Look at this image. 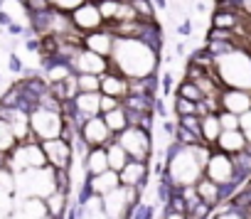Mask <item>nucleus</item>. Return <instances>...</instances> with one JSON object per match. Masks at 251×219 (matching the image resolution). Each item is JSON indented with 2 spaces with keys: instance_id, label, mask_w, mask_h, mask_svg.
<instances>
[{
  "instance_id": "obj_18",
  "label": "nucleus",
  "mask_w": 251,
  "mask_h": 219,
  "mask_svg": "<svg viewBox=\"0 0 251 219\" xmlns=\"http://www.w3.org/2000/svg\"><path fill=\"white\" fill-rule=\"evenodd\" d=\"M106 158H108V170H113V172H121L126 165H128V160H131V158H128V153H126L116 141L106 148Z\"/></svg>"
},
{
  "instance_id": "obj_5",
  "label": "nucleus",
  "mask_w": 251,
  "mask_h": 219,
  "mask_svg": "<svg viewBox=\"0 0 251 219\" xmlns=\"http://www.w3.org/2000/svg\"><path fill=\"white\" fill-rule=\"evenodd\" d=\"M79 136L86 141V146H89V148H108V146L116 141V138L111 136V131H108V126L103 123V119H101V116L89 119Z\"/></svg>"
},
{
  "instance_id": "obj_30",
  "label": "nucleus",
  "mask_w": 251,
  "mask_h": 219,
  "mask_svg": "<svg viewBox=\"0 0 251 219\" xmlns=\"http://www.w3.org/2000/svg\"><path fill=\"white\" fill-rule=\"evenodd\" d=\"M177 126H182V128H187V131H192L195 136L202 138V119L200 116H182V119H177Z\"/></svg>"
},
{
  "instance_id": "obj_19",
  "label": "nucleus",
  "mask_w": 251,
  "mask_h": 219,
  "mask_svg": "<svg viewBox=\"0 0 251 219\" xmlns=\"http://www.w3.org/2000/svg\"><path fill=\"white\" fill-rule=\"evenodd\" d=\"M219 136H222L219 116H204L202 119V141H204V146H217Z\"/></svg>"
},
{
  "instance_id": "obj_22",
  "label": "nucleus",
  "mask_w": 251,
  "mask_h": 219,
  "mask_svg": "<svg viewBox=\"0 0 251 219\" xmlns=\"http://www.w3.org/2000/svg\"><path fill=\"white\" fill-rule=\"evenodd\" d=\"M52 170V187L54 192L62 195H72V170H59V168H50Z\"/></svg>"
},
{
  "instance_id": "obj_4",
  "label": "nucleus",
  "mask_w": 251,
  "mask_h": 219,
  "mask_svg": "<svg viewBox=\"0 0 251 219\" xmlns=\"http://www.w3.org/2000/svg\"><path fill=\"white\" fill-rule=\"evenodd\" d=\"M42 150H45V158H47V165H50V168L72 170L74 153H72V146H69V143H64L62 138L45 141V143H42Z\"/></svg>"
},
{
  "instance_id": "obj_32",
  "label": "nucleus",
  "mask_w": 251,
  "mask_h": 219,
  "mask_svg": "<svg viewBox=\"0 0 251 219\" xmlns=\"http://www.w3.org/2000/svg\"><path fill=\"white\" fill-rule=\"evenodd\" d=\"M121 106H123V101H118V98H113V96H103V94H101V101H99V114H101V116H106V114L116 111V108H121Z\"/></svg>"
},
{
  "instance_id": "obj_25",
  "label": "nucleus",
  "mask_w": 251,
  "mask_h": 219,
  "mask_svg": "<svg viewBox=\"0 0 251 219\" xmlns=\"http://www.w3.org/2000/svg\"><path fill=\"white\" fill-rule=\"evenodd\" d=\"M175 96H182V98H187V101H195V103H200L202 98H204V94L200 91V86L195 84V81H180L177 86H175Z\"/></svg>"
},
{
  "instance_id": "obj_35",
  "label": "nucleus",
  "mask_w": 251,
  "mask_h": 219,
  "mask_svg": "<svg viewBox=\"0 0 251 219\" xmlns=\"http://www.w3.org/2000/svg\"><path fill=\"white\" fill-rule=\"evenodd\" d=\"M173 84H175V79H173V72H165V74L160 76V91H163L165 96H170V94H173V89H175Z\"/></svg>"
},
{
  "instance_id": "obj_7",
  "label": "nucleus",
  "mask_w": 251,
  "mask_h": 219,
  "mask_svg": "<svg viewBox=\"0 0 251 219\" xmlns=\"http://www.w3.org/2000/svg\"><path fill=\"white\" fill-rule=\"evenodd\" d=\"M113 47H116V37H113V32L106 25L101 30L91 32V35H84V49H89V52H94L99 57L108 59L113 54Z\"/></svg>"
},
{
  "instance_id": "obj_10",
  "label": "nucleus",
  "mask_w": 251,
  "mask_h": 219,
  "mask_svg": "<svg viewBox=\"0 0 251 219\" xmlns=\"http://www.w3.org/2000/svg\"><path fill=\"white\" fill-rule=\"evenodd\" d=\"M217 148L224 153V155H236L246 148V138L241 131H222L219 141H217Z\"/></svg>"
},
{
  "instance_id": "obj_3",
  "label": "nucleus",
  "mask_w": 251,
  "mask_h": 219,
  "mask_svg": "<svg viewBox=\"0 0 251 219\" xmlns=\"http://www.w3.org/2000/svg\"><path fill=\"white\" fill-rule=\"evenodd\" d=\"M151 175H153V172H151V163H138V160H128V165L118 172L121 187H133V190H138L141 195L146 192Z\"/></svg>"
},
{
  "instance_id": "obj_36",
  "label": "nucleus",
  "mask_w": 251,
  "mask_h": 219,
  "mask_svg": "<svg viewBox=\"0 0 251 219\" xmlns=\"http://www.w3.org/2000/svg\"><path fill=\"white\" fill-rule=\"evenodd\" d=\"M155 116H160L163 121H168V116H170V108H168V103H165L163 96L155 98Z\"/></svg>"
},
{
  "instance_id": "obj_43",
  "label": "nucleus",
  "mask_w": 251,
  "mask_h": 219,
  "mask_svg": "<svg viewBox=\"0 0 251 219\" xmlns=\"http://www.w3.org/2000/svg\"><path fill=\"white\" fill-rule=\"evenodd\" d=\"M8 32H10V35H13V37H20V35H23V32H25V27H23V25H20V23H13V25H10V27H8Z\"/></svg>"
},
{
  "instance_id": "obj_8",
  "label": "nucleus",
  "mask_w": 251,
  "mask_h": 219,
  "mask_svg": "<svg viewBox=\"0 0 251 219\" xmlns=\"http://www.w3.org/2000/svg\"><path fill=\"white\" fill-rule=\"evenodd\" d=\"M101 94L123 101L131 94V79L123 76L121 72H106V74H101Z\"/></svg>"
},
{
  "instance_id": "obj_26",
  "label": "nucleus",
  "mask_w": 251,
  "mask_h": 219,
  "mask_svg": "<svg viewBox=\"0 0 251 219\" xmlns=\"http://www.w3.org/2000/svg\"><path fill=\"white\" fill-rule=\"evenodd\" d=\"M79 94H101V76L94 74H76Z\"/></svg>"
},
{
  "instance_id": "obj_40",
  "label": "nucleus",
  "mask_w": 251,
  "mask_h": 219,
  "mask_svg": "<svg viewBox=\"0 0 251 219\" xmlns=\"http://www.w3.org/2000/svg\"><path fill=\"white\" fill-rule=\"evenodd\" d=\"M40 47H42V42H40V37H32V40H25V49H27V52H37V54H40Z\"/></svg>"
},
{
  "instance_id": "obj_41",
  "label": "nucleus",
  "mask_w": 251,
  "mask_h": 219,
  "mask_svg": "<svg viewBox=\"0 0 251 219\" xmlns=\"http://www.w3.org/2000/svg\"><path fill=\"white\" fill-rule=\"evenodd\" d=\"M177 32H180L182 37H192V23H190V20H182L180 27H177Z\"/></svg>"
},
{
  "instance_id": "obj_23",
  "label": "nucleus",
  "mask_w": 251,
  "mask_h": 219,
  "mask_svg": "<svg viewBox=\"0 0 251 219\" xmlns=\"http://www.w3.org/2000/svg\"><path fill=\"white\" fill-rule=\"evenodd\" d=\"M96 8H99V13H101L103 25H111V23H116V18H118L121 0H96Z\"/></svg>"
},
{
  "instance_id": "obj_39",
  "label": "nucleus",
  "mask_w": 251,
  "mask_h": 219,
  "mask_svg": "<svg viewBox=\"0 0 251 219\" xmlns=\"http://www.w3.org/2000/svg\"><path fill=\"white\" fill-rule=\"evenodd\" d=\"M10 72H13V74H23V72H25L23 59H20L18 54H10Z\"/></svg>"
},
{
  "instance_id": "obj_45",
  "label": "nucleus",
  "mask_w": 251,
  "mask_h": 219,
  "mask_svg": "<svg viewBox=\"0 0 251 219\" xmlns=\"http://www.w3.org/2000/svg\"><path fill=\"white\" fill-rule=\"evenodd\" d=\"M175 54H180V57H185V45H177V47H175Z\"/></svg>"
},
{
  "instance_id": "obj_24",
  "label": "nucleus",
  "mask_w": 251,
  "mask_h": 219,
  "mask_svg": "<svg viewBox=\"0 0 251 219\" xmlns=\"http://www.w3.org/2000/svg\"><path fill=\"white\" fill-rule=\"evenodd\" d=\"M18 143H20V141H18L15 131H13L5 121H0V153H5V155L13 153Z\"/></svg>"
},
{
  "instance_id": "obj_15",
  "label": "nucleus",
  "mask_w": 251,
  "mask_h": 219,
  "mask_svg": "<svg viewBox=\"0 0 251 219\" xmlns=\"http://www.w3.org/2000/svg\"><path fill=\"white\" fill-rule=\"evenodd\" d=\"M244 23H246L244 13H219V10L212 13V27H219V30H231L234 32Z\"/></svg>"
},
{
  "instance_id": "obj_17",
  "label": "nucleus",
  "mask_w": 251,
  "mask_h": 219,
  "mask_svg": "<svg viewBox=\"0 0 251 219\" xmlns=\"http://www.w3.org/2000/svg\"><path fill=\"white\" fill-rule=\"evenodd\" d=\"M101 119H103V123L108 126V131H111L113 138H118L126 128H128V119H126V108H123V106L116 108V111H111V114H106V116H101Z\"/></svg>"
},
{
  "instance_id": "obj_37",
  "label": "nucleus",
  "mask_w": 251,
  "mask_h": 219,
  "mask_svg": "<svg viewBox=\"0 0 251 219\" xmlns=\"http://www.w3.org/2000/svg\"><path fill=\"white\" fill-rule=\"evenodd\" d=\"M241 133H244L246 143H251V111H246L241 116Z\"/></svg>"
},
{
  "instance_id": "obj_31",
  "label": "nucleus",
  "mask_w": 251,
  "mask_h": 219,
  "mask_svg": "<svg viewBox=\"0 0 251 219\" xmlns=\"http://www.w3.org/2000/svg\"><path fill=\"white\" fill-rule=\"evenodd\" d=\"M231 158V165L234 168H239L241 172H246L249 177H251V155L246 153V150H241V153H236V155H229Z\"/></svg>"
},
{
  "instance_id": "obj_29",
  "label": "nucleus",
  "mask_w": 251,
  "mask_h": 219,
  "mask_svg": "<svg viewBox=\"0 0 251 219\" xmlns=\"http://www.w3.org/2000/svg\"><path fill=\"white\" fill-rule=\"evenodd\" d=\"M219 123H222V131H241V116H234L229 111L219 114Z\"/></svg>"
},
{
  "instance_id": "obj_38",
  "label": "nucleus",
  "mask_w": 251,
  "mask_h": 219,
  "mask_svg": "<svg viewBox=\"0 0 251 219\" xmlns=\"http://www.w3.org/2000/svg\"><path fill=\"white\" fill-rule=\"evenodd\" d=\"M163 133L168 136V138H173L175 141V133H177V121H163Z\"/></svg>"
},
{
  "instance_id": "obj_20",
  "label": "nucleus",
  "mask_w": 251,
  "mask_h": 219,
  "mask_svg": "<svg viewBox=\"0 0 251 219\" xmlns=\"http://www.w3.org/2000/svg\"><path fill=\"white\" fill-rule=\"evenodd\" d=\"M123 106L133 108V111H141V114H155V98H148L143 94H128L123 98Z\"/></svg>"
},
{
  "instance_id": "obj_16",
  "label": "nucleus",
  "mask_w": 251,
  "mask_h": 219,
  "mask_svg": "<svg viewBox=\"0 0 251 219\" xmlns=\"http://www.w3.org/2000/svg\"><path fill=\"white\" fill-rule=\"evenodd\" d=\"M187 64H192V67H200V69L209 72L212 67H217V57L207 49V45H202V47H197V49H192V52L187 54Z\"/></svg>"
},
{
  "instance_id": "obj_42",
  "label": "nucleus",
  "mask_w": 251,
  "mask_h": 219,
  "mask_svg": "<svg viewBox=\"0 0 251 219\" xmlns=\"http://www.w3.org/2000/svg\"><path fill=\"white\" fill-rule=\"evenodd\" d=\"M13 23H15V20H13V18L5 13V10H0V27H10Z\"/></svg>"
},
{
  "instance_id": "obj_21",
  "label": "nucleus",
  "mask_w": 251,
  "mask_h": 219,
  "mask_svg": "<svg viewBox=\"0 0 251 219\" xmlns=\"http://www.w3.org/2000/svg\"><path fill=\"white\" fill-rule=\"evenodd\" d=\"M99 101H101V94H79V96L74 98L76 108H79L84 116H89V119L101 116V114H99Z\"/></svg>"
},
{
  "instance_id": "obj_46",
  "label": "nucleus",
  "mask_w": 251,
  "mask_h": 219,
  "mask_svg": "<svg viewBox=\"0 0 251 219\" xmlns=\"http://www.w3.org/2000/svg\"><path fill=\"white\" fill-rule=\"evenodd\" d=\"M244 150H246V153L251 155V143H246V148H244Z\"/></svg>"
},
{
  "instance_id": "obj_14",
  "label": "nucleus",
  "mask_w": 251,
  "mask_h": 219,
  "mask_svg": "<svg viewBox=\"0 0 251 219\" xmlns=\"http://www.w3.org/2000/svg\"><path fill=\"white\" fill-rule=\"evenodd\" d=\"M45 207H47V219H57V217H67L69 209V197L62 192H50L45 197Z\"/></svg>"
},
{
  "instance_id": "obj_2",
  "label": "nucleus",
  "mask_w": 251,
  "mask_h": 219,
  "mask_svg": "<svg viewBox=\"0 0 251 219\" xmlns=\"http://www.w3.org/2000/svg\"><path fill=\"white\" fill-rule=\"evenodd\" d=\"M69 15V23L74 27V32H79L81 37L84 35H91L96 30L103 27V20H101V13L96 8V0H84V3H79Z\"/></svg>"
},
{
  "instance_id": "obj_34",
  "label": "nucleus",
  "mask_w": 251,
  "mask_h": 219,
  "mask_svg": "<svg viewBox=\"0 0 251 219\" xmlns=\"http://www.w3.org/2000/svg\"><path fill=\"white\" fill-rule=\"evenodd\" d=\"M204 76H207V72H204V69L192 67V64H187V67H185V81H195V84H197V81H202Z\"/></svg>"
},
{
  "instance_id": "obj_33",
  "label": "nucleus",
  "mask_w": 251,
  "mask_h": 219,
  "mask_svg": "<svg viewBox=\"0 0 251 219\" xmlns=\"http://www.w3.org/2000/svg\"><path fill=\"white\" fill-rule=\"evenodd\" d=\"M23 5H25V13H47L54 8L52 0H25Z\"/></svg>"
},
{
  "instance_id": "obj_11",
  "label": "nucleus",
  "mask_w": 251,
  "mask_h": 219,
  "mask_svg": "<svg viewBox=\"0 0 251 219\" xmlns=\"http://www.w3.org/2000/svg\"><path fill=\"white\" fill-rule=\"evenodd\" d=\"M118 187H121V177L113 170H106L103 175H94V180H91V190H94L96 197H106Z\"/></svg>"
},
{
  "instance_id": "obj_27",
  "label": "nucleus",
  "mask_w": 251,
  "mask_h": 219,
  "mask_svg": "<svg viewBox=\"0 0 251 219\" xmlns=\"http://www.w3.org/2000/svg\"><path fill=\"white\" fill-rule=\"evenodd\" d=\"M173 111H175L177 119H182V116H197V103H195V101H187V98H182V96H175Z\"/></svg>"
},
{
  "instance_id": "obj_6",
  "label": "nucleus",
  "mask_w": 251,
  "mask_h": 219,
  "mask_svg": "<svg viewBox=\"0 0 251 219\" xmlns=\"http://www.w3.org/2000/svg\"><path fill=\"white\" fill-rule=\"evenodd\" d=\"M219 103H222V111H229L234 116H244L246 111H251V91L226 86L219 94Z\"/></svg>"
},
{
  "instance_id": "obj_44",
  "label": "nucleus",
  "mask_w": 251,
  "mask_h": 219,
  "mask_svg": "<svg viewBox=\"0 0 251 219\" xmlns=\"http://www.w3.org/2000/svg\"><path fill=\"white\" fill-rule=\"evenodd\" d=\"M155 5V10H168V0H151Z\"/></svg>"
},
{
  "instance_id": "obj_28",
  "label": "nucleus",
  "mask_w": 251,
  "mask_h": 219,
  "mask_svg": "<svg viewBox=\"0 0 251 219\" xmlns=\"http://www.w3.org/2000/svg\"><path fill=\"white\" fill-rule=\"evenodd\" d=\"M175 141H177L180 146H185V148H200V146H204V141H202L200 136H195L192 131H187V128H182V126H177Z\"/></svg>"
},
{
  "instance_id": "obj_1",
  "label": "nucleus",
  "mask_w": 251,
  "mask_h": 219,
  "mask_svg": "<svg viewBox=\"0 0 251 219\" xmlns=\"http://www.w3.org/2000/svg\"><path fill=\"white\" fill-rule=\"evenodd\" d=\"M116 143L128 153L131 160H138V163H151L153 160V133H146L141 128H126Z\"/></svg>"
},
{
  "instance_id": "obj_9",
  "label": "nucleus",
  "mask_w": 251,
  "mask_h": 219,
  "mask_svg": "<svg viewBox=\"0 0 251 219\" xmlns=\"http://www.w3.org/2000/svg\"><path fill=\"white\" fill-rule=\"evenodd\" d=\"M74 69H76V74L101 76V74H106V69H108V59H106V57H99V54H94V52H89V49H81V52L76 54V59H74Z\"/></svg>"
},
{
  "instance_id": "obj_13",
  "label": "nucleus",
  "mask_w": 251,
  "mask_h": 219,
  "mask_svg": "<svg viewBox=\"0 0 251 219\" xmlns=\"http://www.w3.org/2000/svg\"><path fill=\"white\" fill-rule=\"evenodd\" d=\"M195 190H197V197L204 202V204H209V207H219L222 202H219V187H217V182H212L209 177H200L197 182H195Z\"/></svg>"
},
{
  "instance_id": "obj_12",
  "label": "nucleus",
  "mask_w": 251,
  "mask_h": 219,
  "mask_svg": "<svg viewBox=\"0 0 251 219\" xmlns=\"http://www.w3.org/2000/svg\"><path fill=\"white\" fill-rule=\"evenodd\" d=\"M84 170L86 172H94V175H103L108 170V158H106V148H91L89 155L81 160Z\"/></svg>"
}]
</instances>
